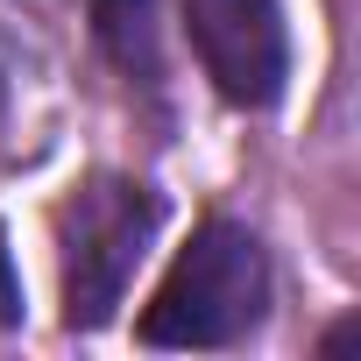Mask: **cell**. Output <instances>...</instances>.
Listing matches in <instances>:
<instances>
[{
	"label": "cell",
	"instance_id": "7a4b0ae2",
	"mask_svg": "<svg viewBox=\"0 0 361 361\" xmlns=\"http://www.w3.org/2000/svg\"><path fill=\"white\" fill-rule=\"evenodd\" d=\"M156 192L135 177H85L57 206V248H64V319L71 326H106L114 305L135 283V262L156 241Z\"/></svg>",
	"mask_w": 361,
	"mask_h": 361
},
{
	"label": "cell",
	"instance_id": "5b68a950",
	"mask_svg": "<svg viewBox=\"0 0 361 361\" xmlns=\"http://www.w3.org/2000/svg\"><path fill=\"white\" fill-rule=\"evenodd\" d=\"M0 326H22V276H15L8 234H0Z\"/></svg>",
	"mask_w": 361,
	"mask_h": 361
},
{
	"label": "cell",
	"instance_id": "6da1fadb",
	"mask_svg": "<svg viewBox=\"0 0 361 361\" xmlns=\"http://www.w3.org/2000/svg\"><path fill=\"white\" fill-rule=\"evenodd\" d=\"M269 305V262L262 241L234 220H206L177 248L170 276L156 283L142 312L149 347H234Z\"/></svg>",
	"mask_w": 361,
	"mask_h": 361
},
{
	"label": "cell",
	"instance_id": "3957f363",
	"mask_svg": "<svg viewBox=\"0 0 361 361\" xmlns=\"http://www.w3.org/2000/svg\"><path fill=\"white\" fill-rule=\"evenodd\" d=\"M185 22H192V50L206 78L220 85V99L276 106L290 78V36H283L276 0H185Z\"/></svg>",
	"mask_w": 361,
	"mask_h": 361
},
{
	"label": "cell",
	"instance_id": "277c9868",
	"mask_svg": "<svg viewBox=\"0 0 361 361\" xmlns=\"http://www.w3.org/2000/svg\"><path fill=\"white\" fill-rule=\"evenodd\" d=\"M92 36L128 78H156V64H163L156 0H92Z\"/></svg>",
	"mask_w": 361,
	"mask_h": 361
},
{
	"label": "cell",
	"instance_id": "8992f818",
	"mask_svg": "<svg viewBox=\"0 0 361 361\" xmlns=\"http://www.w3.org/2000/svg\"><path fill=\"white\" fill-rule=\"evenodd\" d=\"M0 114H8V78H0Z\"/></svg>",
	"mask_w": 361,
	"mask_h": 361
}]
</instances>
